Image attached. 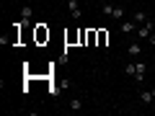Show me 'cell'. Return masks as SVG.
I'll use <instances>...</instances> for the list:
<instances>
[{
    "instance_id": "6da1fadb",
    "label": "cell",
    "mask_w": 155,
    "mask_h": 116,
    "mask_svg": "<svg viewBox=\"0 0 155 116\" xmlns=\"http://www.w3.org/2000/svg\"><path fill=\"white\" fill-rule=\"evenodd\" d=\"M153 31H155V21H153V18H150L147 23H142V26H137V31H134V34H137L140 39H147V36H150V34H153Z\"/></svg>"
},
{
    "instance_id": "7a4b0ae2",
    "label": "cell",
    "mask_w": 155,
    "mask_h": 116,
    "mask_svg": "<svg viewBox=\"0 0 155 116\" xmlns=\"http://www.w3.org/2000/svg\"><path fill=\"white\" fill-rule=\"evenodd\" d=\"M67 11L72 13V18H75V21H80V18H83V11H80V3H78V0H67Z\"/></svg>"
},
{
    "instance_id": "3957f363",
    "label": "cell",
    "mask_w": 155,
    "mask_h": 116,
    "mask_svg": "<svg viewBox=\"0 0 155 116\" xmlns=\"http://www.w3.org/2000/svg\"><path fill=\"white\" fill-rule=\"evenodd\" d=\"M137 26H140V23L134 21V18H132V21H122V23H119V31H122V34H134Z\"/></svg>"
},
{
    "instance_id": "277c9868",
    "label": "cell",
    "mask_w": 155,
    "mask_h": 116,
    "mask_svg": "<svg viewBox=\"0 0 155 116\" xmlns=\"http://www.w3.org/2000/svg\"><path fill=\"white\" fill-rule=\"evenodd\" d=\"M153 101H155V93H153V90H142V93H140V103H142V106H150Z\"/></svg>"
},
{
    "instance_id": "5b68a950",
    "label": "cell",
    "mask_w": 155,
    "mask_h": 116,
    "mask_svg": "<svg viewBox=\"0 0 155 116\" xmlns=\"http://www.w3.org/2000/svg\"><path fill=\"white\" fill-rule=\"evenodd\" d=\"M124 16H127V8H124V5H114V13H111V18H114V21H122Z\"/></svg>"
},
{
    "instance_id": "8992f818",
    "label": "cell",
    "mask_w": 155,
    "mask_h": 116,
    "mask_svg": "<svg viewBox=\"0 0 155 116\" xmlns=\"http://www.w3.org/2000/svg\"><path fill=\"white\" fill-rule=\"evenodd\" d=\"M80 108H83V98H80V95H75V98H70V111H75V114H78Z\"/></svg>"
},
{
    "instance_id": "52a82bcc",
    "label": "cell",
    "mask_w": 155,
    "mask_h": 116,
    "mask_svg": "<svg viewBox=\"0 0 155 116\" xmlns=\"http://www.w3.org/2000/svg\"><path fill=\"white\" fill-rule=\"evenodd\" d=\"M134 21H137L140 26H142V23H147V21H150V16H147L145 11H134Z\"/></svg>"
},
{
    "instance_id": "ba28073f",
    "label": "cell",
    "mask_w": 155,
    "mask_h": 116,
    "mask_svg": "<svg viewBox=\"0 0 155 116\" xmlns=\"http://www.w3.org/2000/svg\"><path fill=\"white\" fill-rule=\"evenodd\" d=\"M124 75H127V77H134V75H137V62H129V65L124 67Z\"/></svg>"
},
{
    "instance_id": "9c48e42d",
    "label": "cell",
    "mask_w": 155,
    "mask_h": 116,
    "mask_svg": "<svg viewBox=\"0 0 155 116\" xmlns=\"http://www.w3.org/2000/svg\"><path fill=\"white\" fill-rule=\"evenodd\" d=\"M31 16H34V8H31V5L21 8V21H26V23H28V18H31Z\"/></svg>"
},
{
    "instance_id": "30bf717a",
    "label": "cell",
    "mask_w": 155,
    "mask_h": 116,
    "mask_svg": "<svg viewBox=\"0 0 155 116\" xmlns=\"http://www.w3.org/2000/svg\"><path fill=\"white\" fill-rule=\"evenodd\" d=\"M129 54H132V57H140V54H142V47H140V44H129Z\"/></svg>"
},
{
    "instance_id": "8fae6325",
    "label": "cell",
    "mask_w": 155,
    "mask_h": 116,
    "mask_svg": "<svg viewBox=\"0 0 155 116\" xmlns=\"http://www.w3.org/2000/svg\"><path fill=\"white\" fill-rule=\"evenodd\" d=\"M101 13H104V16H111V13H114V5H109V3L101 5Z\"/></svg>"
},
{
    "instance_id": "7c38bea8",
    "label": "cell",
    "mask_w": 155,
    "mask_h": 116,
    "mask_svg": "<svg viewBox=\"0 0 155 116\" xmlns=\"http://www.w3.org/2000/svg\"><path fill=\"white\" fill-rule=\"evenodd\" d=\"M147 39H150V44H153V47H155V34H150V36H147Z\"/></svg>"
},
{
    "instance_id": "4fadbf2b",
    "label": "cell",
    "mask_w": 155,
    "mask_h": 116,
    "mask_svg": "<svg viewBox=\"0 0 155 116\" xmlns=\"http://www.w3.org/2000/svg\"><path fill=\"white\" fill-rule=\"evenodd\" d=\"M28 3H36V0H28Z\"/></svg>"
},
{
    "instance_id": "5bb4252c",
    "label": "cell",
    "mask_w": 155,
    "mask_h": 116,
    "mask_svg": "<svg viewBox=\"0 0 155 116\" xmlns=\"http://www.w3.org/2000/svg\"><path fill=\"white\" fill-rule=\"evenodd\" d=\"M153 65H155V57H153Z\"/></svg>"
}]
</instances>
